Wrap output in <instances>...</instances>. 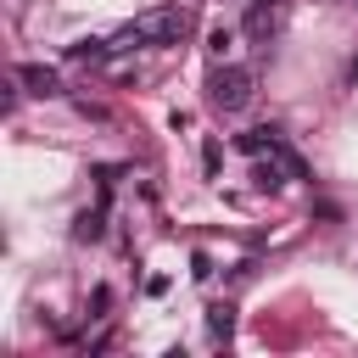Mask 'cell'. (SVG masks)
Listing matches in <instances>:
<instances>
[{"label": "cell", "mask_w": 358, "mask_h": 358, "mask_svg": "<svg viewBox=\"0 0 358 358\" xmlns=\"http://www.w3.org/2000/svg\"><path fill=\"white\" fill-rule=\"evenodd\" d=\"M185 34H190V11L185 6H157V11H145V17H134L129 28L112 34V56L140 50V45H179Z\"/></svg>", "instance_id": "cell-1"}, {"label": "cell", "mask_w": 358, "mask_h": 358, "mask_svg": "<svg viewBox=\"0 0 358 358\" xmlns=\"http://www.w3.org/2000/svg\"><path fill=\"white\" fill-rule=\"evenodd\" d=\"M252 95H257L252 67H241V62H218V67L207 73V106H213V112L235 117V112H246V106H252Z\"/></svg>", "instance_id": "cell-2"}, {"label": "cell", "mask_w": 358, "mask_h": 358, "mask_svg": "<svg viewBox=\"0 0 358 358\" xmlns=\"http://www.w3.org/2000/svg\"><path fill=\"white\" fill-rule=\"evenodd\" d=\"M17 84H28L34 95H62V73L45 67V62H22L17 67Z\"/></svg>", "instance_id": "cell-3"}, {"label": "cell", "mask_w": 358, "mask_h": 358, "mask_svg": "<svg viewBox=\"0 0 358 358\" xmlns=\"http://www.w3.org/2000/svg\"><path fill=\"white\" fill-rule=\"evenodd\" d=\"M280 11H285V0H252V6H246V28H252V34L268 45V34H274Z\"/></svg>", "instance_id": "cell-4"}, {"label": "cell", "mask_w": 358, "mask_h": 358, "mask_svg": "<svg viewBox=\"0 0 358 358\" xmlns=\"http://www.w3.org/2000/svg\"><path fill=\"white\" fill-rule=\"evenodd\" d=\"M280 145V129L268 123V129H246V134H235V151H246V157H263V151H274Z\"/></svg>", "instance_id": "cell-5"}, {"label": "cell", "mask_w": 358, "mask_h": 358, "mask_svg": "<svg viewBox=\"0 0 358 358\" xmlns=\"http://www.w3.org/2000/svg\"><path fill=\"white\" fill-rule=\"evenodd\" d=\"M112 56V39H78V45H67V62H106Z\"/></svg>", "instance_id": "cell-6"}, {"label": "cell", "mask_w": 358, "mask_h": 358, "mask_svg": "<svg viewBox=\"0 0 358 358\" xmlns=\"http://www.w3.org/2000/svg\"><path fill=\"white\" fill-rule=\"evenodd\" d=\"M207 330H213V341H229L235 336V308L229 302H213L207 308Z\"/></svg>", "instance_id": "cell-7"}, {"label": "cell", "mask_w": 358, "mask_h": 358, "mask_svg": "<svg viewBox=\"0 0 358 358\" xmlns=\"http://www.w3.org/2000/svg\"><path fill=\"white\" fill-rule=\"evenodd\" d=\"M207 50H213V62H224V56L235 50V34H229V28H213V34H207Z\"/></svg>", "instance_id": "cell-8"}, {"label": "cell", "mask_w": 358, "mask_h": 358, "mask_svg": "<svg viewBox=\"0 0 358 358\" xmlns=\"http://www.w3.org/2000/svg\"><path fill=\"white\" fill-rule=\"evenodd\" d=\"M73 235H78V241H101V213H84V218L73 224Z\"/></svg>", "instance_id": "cell-9"}, {"label": "cell", "mask_w": 358, "mask_h": 358, "mask_svg": "<svg viewBox=\"0 0 358 358\" xmlns=\"http://www.w3.org/2000/svg\"><path fill=\"white\" fill-rule=\"evenodd\" d=\"M106 302H112V291H106V285H95V296H90V308H95V313H90V319H106Z\"/></svg>", "instance_id": "cell-10"}, {"label": "cell", "mask_w": 358, "mask_h": 358, "mask_svg": "<svg viewBox=\"0 0 358 358\" xmlns=\"http://www.w3.org/2000/svg\"><path fill=\"white\" fill-rule=\"evenodd\" d=\"M190 274H196V280H213V263H207V252H196V257H190Z\"/></svg>", "instance_id": "cell-11"}, {"label": "cell", "mask_w": 358, "mask_h": 358, "mask_svg": "<svg viewBox=\"0 0 358 358\" xmlns=\"http://www.w3.org/2000/svg\"><path fill=\"white\" fill-rule=\"evenodd\" d=\"M347 78H358V56H352V67H347Z\"/></svg>", "instance_id": "cell-12"}]
</instances>
